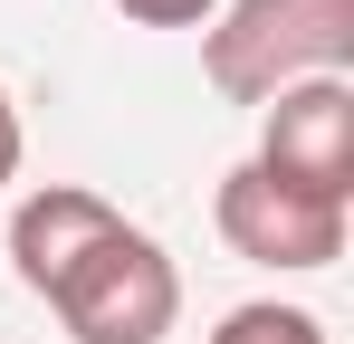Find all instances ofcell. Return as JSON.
I'll list each match as a JSON object with an SVG mask.
<instances>
[{
  "instance_id": "6da1fadb",
  "label": "cell",
  "mask_w": 354,
  "mask_h": 344,
  "mask_svg": "<svg viewBox=\"0 0 354 344\" xmlns=\"http://www.w3.org/2000/svg\"><path fill=\"white\" fill-rule=\"evenodd\" d=\"M354 67V0H221L201 29V77L230 106H268L278 86Z\"/></svg>"
},
{
  "instance_id": "7a4b0ae2",
  "label": "cell",
  "mask_w": 354,
  "mask_h": 344,
  "mask_svg": "<svg viewBox=\"0 0 354 344\" xmlns=\"http://www.w3.org/2000/svg\"><path fill=\"white\" fill-rule=\"evenodd\" d=\"M48 316L77 344H163L182 316V268L163 258V239H144L124 220L48 287Z\"/></svg>"
},
{
  "instance_id": "3957f363",
  "label": "cell",
  "mask_w": 354,
  "mask_h": 344,
  "mask_svg": "<svg viewBox=\"0 0 354 344\" xmlns=\"http://www.w3.org/2000/svg\"><path fill=\"white\" fill-rule=\"evenodd\" d=\"M249 163L268 182H288L306 201H354V86L345 77H306V86H278L259 106V153Z\"/></svg>"
},
{
  "instance_id": "277c9868",
  "label": "cell",
  "mask_w": 354,
  "mask_h": 344,
  "mask_svg": "<svg viewBox=\"0 0 354 344\" xmlns=\"http://www.w3.org/2000/svg\"><path fill=\"white\" fill-rule=\"evenodd\" d=\"M211 220L249 268H335L345 258V211L335 201H306L288 182H268L259 163H239L211 201Z\"/></svg>"
},
{
  "instance_id": "5b68a950",
  "label": "cell",
  "mask_w": 354,
  "mask_h": 344,
  "mask_svg": "<svg viewBox=\"0 0 354 344\" xmlns=\"http://www.w3.org/2000/svg\"><path fill=\"white\" fill-rule=\"evenodd\" d=\"M106 229H124V211L106 201V191H86V182H39V191L10 211V268H19V287L48 296Z\"/></svg>"
},
{
  "instance_id": "8992f818",
  "label": "cell",
  "mask_w": 354,
  "mask_h": 344,
  "mask_svg": "<svg viewBox=\"0 0 354 344\" xmlns=\"http://www.w3.org/2000/svg\"><path fill=\"white\" fill-rule=\"evenodd\" d=\"M211 344H326V325H316L306 306H278V296H259V306H230Z\"/></svg>"
},
{
  "instance_id": "52a82bcc",
  "label": "cell",
  "mask_w": 354,
  "mask_h": 344,
  "mask_svg": "<svg viewBox=\"0 0 354 344\" xmlns=\"http://www.w3.org/2000/svg\"><path fill=\"white\" fill-rule=\"evenodd\" d=\"M124 19H144V29H211L221 19V0H115Z\"/></svg>"
},
{
  "instance_id": "ba28073f",
  "label": "cell",
  "mask_w": 354,
  "mask_h": 344,
  "mask_svg": "<svg viewBox=\"0 0 354 344\" xmlns=\"http://www.w3.org/2000/svg\"><path fill=\"white\" fill-rule=\"evenodd\" d=\"M19 153H29V134H19V106L0 96V191L19 182Z\"/></svg>"
}]
</instances>
